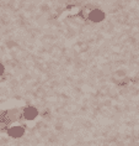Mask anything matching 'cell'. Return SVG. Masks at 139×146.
I'll return each instance as SVG.
<instances>
[{
	"mask_svg": "<svg viewBox=\"0 0 139 146\" xmlns=\"http://www.w3.org/2000/svg\"><path fill=\"white\" fill-rule=\"evenodd\" d=\"M5 73V66L1 63V62H0V77H1L3 74H4Z\"/></svg>",
	"mask_w": 139,
	"mask_h": 146,
	"instance_id": "277c9868",
	"label": "cell"
},
{
	"mask_svg": "<svg viewBox=\"0 0 139 146\" xmlns=\"http://www.w3.org/2000/svg\"><path fill=\"white\" fill-rule=\"evenodd\" d=\"M22 115H24V118L26 120L32 121V120H35L38 116V109L32 107V105H28V107H26L22 110Z\"/></svg>",
	"mask_w": 139,
	"mask_h": 146,
	"instance_id": "7a4b0ae2",
	"label": "cell"
},
{
	"mask_svg": "<svg viewBox=\"0 0 139 146\" xmlns=\"http://www.w3.org/2000/svg\"><path fill=\"white\" fill-rule=\"evenodd\" d=\"M106 17V14L104 10L101 9H92L91 11L89 13V19L90 21H92L95 24H98V23H102Z\"/></svg>",
	"mask_w": 139,
	"mask_h": 146,
	"instance_id": "6da1fadb",
	"label": "cell"
},
{
	"mask_svg": "<svg viewBox=\"0 0 139 146\" xmlns=\"http://www.w3.org/2000/svg\"><path fill=\"white\" fill-rule=\"evenodd\" d=\"M8 135L12 139H20L25 135V127L20 125H15L8 129Z\"/></svg>",
	"mask_w": 139,
	"mask_h": 146,
	"instance_id": "3957f363",
	"label": "cell"
}]
</instances>
